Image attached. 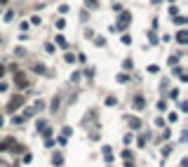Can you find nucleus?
Segmentation results:
<instances>
[{
    "mask_svg": "<svg viewBox=\"0 0 188 167\" xmlns=\"http://www.w3.org/2000/svg\"><path fill=\"white\" fill-rule=\"evenodd\" d=\"M92 5H97V0H87V7H92Z\"/></svg>",
    "mask_w": 188,
    "mask_h": 167,
    "instance_id": "2",
    "label": "nucleus"
},
{
    "mask_svg": "<svg viewBox=\"0 0 188 167\" xmlns=\"http://www.w3.org/2000/svg\"><path fill=\"white\" fill-rule=\"evenodd\" d=\"M177 38H179V43H186V40H188V38H186V31H181Z\"/></svg>",
    "mask_w": 188,
    "mask_h": 167,
    "instance_id": "1",
    "label": "nucleus"
}]
</instances>
